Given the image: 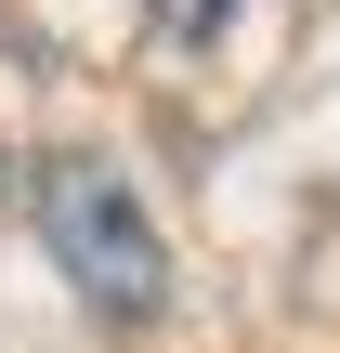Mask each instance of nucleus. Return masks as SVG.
Listing matches in <instances>:
<instances>
[{
    "label": "nucleus",
    "instance_id": "f257e3e1",
    "mask_svg": "<svg viewBox=\"0 0 340 353\" xmlns=\"http://www.w3.org/2000/svg\"><path fill=\"white\" fill-rule=\"evenodd\" d=\"M39 236H52V262L79 275V301H92V314L144 327V314L170 301V249H157L144 196H131L105 157H39Z\"/></svg>",
    "mask_w": 340,
    "mask_h": 353
},
{
    "label": "nucleus",
    "instance_id": "f03ea898",
    "mask_svg": "<svg viewBox=\"0 0 340 353\" xmlns=\"http://www.w3.org/2000/svg\"><path fill=\"white\" fill-rule=\"evenodd\" d=\"M157 13H170L183 39H210V26H223V0H157Z\"/></svg>",
    "mask_w": 340,
    "mask_h": 353
}]
</instances>
